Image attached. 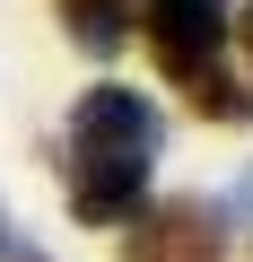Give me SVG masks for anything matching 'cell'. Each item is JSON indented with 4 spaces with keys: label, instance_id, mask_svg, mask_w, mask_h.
I'll return each mask as SVG.
<instances>
[{
    "label": "cell",
    "instance_id": "cell-1",
    "mask_svg": "<svg viewBox=\"0 0 253 262\" xmlns=\"http://www.w3.org/2000/svg\"><path fill=\"white\" fill-rule=\"evenodd\" d=\"M157 105L131 96V88H87L79 114H70V210L87 227H113V219H131L140 210V184H149V158H157Z\"/></svg>",
    "mask_w": 253,
    "mask_h": 262
},
{
    "label": "cell",
    "instance_id": "cell-2",
    "mask_svg": "<svg viewBox=\"0 0 253 262\" xmlns=\"http://www.w3.org/2000/svg\"><path fill=\"white\" fill-rule=\"evenodd\" d=\"M149 44L175 79H210V53L227 44V0H149Z\"/></svg>",
    "mask_w": 253,
    "mask_h": 262
},
{
    "label": "cell",
    "instance_id": "cell-3",
    "mask_svg": "<svg viewBox=\"0 0 253 262\" xmlns=\"http://www.w3.org/2000/svg\"><path fill=\"white\" fill-rule=\"evenodd\" d=\"M131 262H218V219L201 201H175V210H149L131 227Z\"/></svg>",
    "mask_w": 253,
    "mask_h": 262
},
{
    "label": "cell",
    "instance_id": "cell-4",
    "mask_svg": "<svg viewBox=\"0 0 253 262\" xmlns=\"http://www.w3.org/2000/svg\"><path fill=\"white\" fill-rule=\"evenodd\" d=\"M61 9H70V35L87 53H113L122 44V0H61Z\"/></svg>",
    "mask_w": 253,
    "mask_h": 262
},
{
    "label": "cell",
    "instance_id": "cell-5",
    "mask_svg": "<svg viewBox=\"0 0 253 262\" xmlns=\"http://www.w3.org/2000/svg\"><path fill=\"white\" fill-rule=\"evenodd\" d=\"M201 88V114H236V122H253V96L244 88H227V79H192Z\"/></svg>",
    "mask_w": 253,
    "mask_h": 262
},
{
    "label": "cell",
    "instance_id": "cell-6",
    "mask_svg": "<svg viewBox=\"0 0 253 262\" xmlns=\"http://www.w3.org/2000/svg\"><path fill=\"white\" fill-rule=\"evenodd\" d=\"M227 35H236V44L253 53V0H244V9H227Z\"/></svg>",
    "mask_w": 253,
    "mask_h": 262
}]
</instances>
